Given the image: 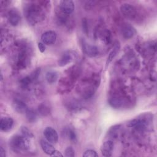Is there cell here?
Here are the masks:
<instances>
[{
	"label": "cell",
	"mask_w": 157,
	"mask_h": 157,
	"mask_svg": "<svg viewBox=\"0 0 157 157\" xmlns=\"http://www.w3.org/2000/svg\"><path fill=\"white\" fill-rule=\"evenodd\" d=\"M25 13L29 23L34 25L43 18L44 12L40 6L35 2L28 4L25 9Z\"/></svg>",
	"instance_id": "6da1fadb"
},
{
	"label": "cell",
	"mask_w": 157,
	"mask_h": 157,
	"mask_svg": "<svg viewBox=\"0 0 157 157\" xmlns=\"http://www.w3.org/2000/svg\"><path fill=\"white\" fill-rule=\"evenodd\" d=\"M11 148L16 151H26L30 148L29 138L24 136H15L10 141Z\"/></svg>",
	"instance_id": "7a4b0ae2"
},
{
	"label": "cell",
	"mask_w": 157,
	"mask_h": 157,
	"mask_svg": "<svg viewBox=\"0 0 157 157\" xmlns=\"http://www.w3.org/2000/svg\"><path fill=\"white\" fill-rule=\"evenodd\" d=\"M121 13L124 17L129 20H134L137 16V9L131 4H123L120 7Z\"/></svg>",
	"instance_id": "3957f363"
},
{
	"label": "cell",
	"mask_w": 157,
	"mask_h": 157,
	"mask_svg": "<svg viewBox=\"0 0 157 157\" xmlns=\"http://www.w3.org/2000/svg\"><path fill=\"white\" fill-rule=\"evenodd\" d=\"M74 3L72 1H61L59 2L60 12L65 15H70L74 10Z\"/></svg>",
	"instance_id": "277c9868"
},
{
	"label": "cell",
	"mask_w": 157,
	"mask_h": 157,
	"mask_svg": "<svg viewBox=\"0 0 157 157\" xmlns=\"http://www.w3.org/2000/svg\"><path fill=\"white\" fill-rule=\"evenodd\" d=\"M44 135L46 140L51 144H56L58 140V133L52 127H47L44 131Z\"/></svg>",
	"instance_id": "5b68a950"
},
{
	"label": "cell",
	"mask_w": 157,
	"mask_h": 157,
	"mask_svg": "<svg viewBox=\"0 0 157 157\" xmlns=\"http://www.w3.org/2000/svg\"><path fill=\"white\" fill-rule=\"evenodd\" d=\"M114 144L111 140H107L104 142L100 148L101 154L103 156L110 157L112 155V151L113 150Z\"/></svg>",
	"instance_id": "8992f818"
},
{
	"label": "cell",
	"mask_w": 157,
	"mask_h": 157,
	"mask_svg": "<svg viewBox=\"0 0 157 157\" xmlns=\"http://www.w3.org/2000/svg\"><path fill=\"white\" fill-rule=\"evenodd\" d=\"M82 48L83 52L90 57H94L98 55L99 51L96 46L86 43L85 41L82 42Z\"/></svg>",
	"instance_id": "52a82bcc"
},
{
	"label": "cell",
	"mask_w": 157,
	"mask_h": 157,
	"mask_svg": "<svg viewBox=\"0 0 157 157\" xmlns=\"http://www.w3.org/2000/svg\"><path fill=\"white\" fill-rule=\"evenodd\" d=\"M74 53L71 51L64 52L58 61V64L59 66L63 67L71 63L74 59Z\"/></svg>",
	"instance_id": "ba28073f"
},
{
	"label": "cell",
	"mask_w": 157,
	"mask_h": 157,
	"mask_svg": "<svg viewBox=\"0 0 157 157\" xmlns=\"http://www.w3.org/2000/svg\"><path fill=\"white\" fill-rule=\"evenodd\" d=\"M41 40L44 44H53L56 40V33L53 31H47L42 34Z\"/></svg>",
	"instance_id": "9c48e42d"
},
{
	"label": "cell",
	"mask_w": 157,
	"mask_h": 157,
	"mask_svg": "<svg viewBox=\"0 0 157 157\" xmlns=\"http://www.w3.org/2000/svg\"><path fill=\"white\" fill-rule=\"evenodd\" d=\"M8 20L11 25L17 26L20 21V15L18 11L15 9L10 10L8 12Z\"/></svg>",
	"instance_id": "30bf717a"
},
{
	"label": "cell",
	"mask_w": 157,
	"mask_h": 157,
	"mask_svg": "<svg viewBox=\"0 0 157 157\" xmlns=\"http://www.w3.org/2000/svg\"><path fill=\"white\" fill-rule=\"evenodd\" d=\"M13 120L10 117H4L0 121V129L2 131L8 132L13 127Z\"/></svg>",
	"instance_id": "8fae6325"
},
{
	"label": "cell",
	"mask_w": 157,
	"mask_h": 157,
	"mask_svg": "<svg viewBox=\"0 0 157 157\" xmlns=\"http://www.w3.org/2000/svg\"><path fill=\"white\" fill-rule=\"evenodd\" d=\"M121 34L123 37L126 39H129L132 38L135 33V30L133 27L129 24H124L121 28Z\"/></svg>",
	"instance_id": "7c38bea8"
},
{
	"label": "cell",
	"mask_w": 157,
	"mask_h": 157,
	"mask_svg": "<svg viewBox=\"0 0 157 157\" xmlns=\"http://www.w3.org/2000/svg\"><path fill=\"white\" fill-rule=\"evenodd\" d=\"M12 106L13 109L19 113H24L27 111L28 107L26 104L19 99H15L12 102Z\"/></svg>",
	"instance_id": "4fadbf2b"
},
{
	"label": "cell",
	"mask_w": 157,
	"mask_h": 157,
	"mask_svg": "<svg viewBox=\"0 0 157 157\" xmlns=\"http://www.w3.org/2000/svg\"><path fill=\"white\" fill-rule=\"evenodd\" d=\"M40 145L41 146L42 150L47 155L51 156L53 154V153L55 151V149L53 147V146L51 144L50 142H49L47 140L41 139L40 141Z\"/></svg>",
	"instance_id": "5bb4252c"
},
{
	"label": "cell",
	"mask_w": 157,
	"mask_h": 157,
	"mask_svg": "<svg viewBox=\"0 0 157 157\" xmlns=\"http://www.w3.org/2000/svg\"><path fill=\"white\" fill-rule=\"evenodd\" d=\"M120 49V44L118 41H116L115 43L114 44L112 50L109 53V55L107 57V59L106 61V66H108L112 62V61L115 58V57L117 56V55L119 52Z\"/></svg>",
	"instance_id": "9a60e30c"
},
{
	"label": "cell",
	"mask_w": 157,
	"mask_h": 157,
	"mask_svg": "<svg viewBox=\"0 0 157 157\" xmlns=\"http://www.w3.org/2000/svg\"><path fill=\"white\" fill-rule=\"evenodd\" d=\"M124 104V101L123 98L120 97H113L110 99L109 104L113 108L118 109L123 106Z\"/></svg>",
	"instance_id": "2e32d148"
},
{
	"label": "cell",
	"mask_w": 157,
	"mask_h": 157,
	"mask_svg": "<svg viewBox=\"0 0 157 157\" xmlns=\"http://www.w3.org/2000/svg\"><path fill=\"white\" fill-rule=\"evenodd\" d=\"M58 77V73L55 71H49L45 75L46 80L50 84L55 83L57 80Z\"/></svg>",
	"instance_id": "e0dca14e"
},
{
	"label": "cell",
	"mask_w": 157,
	"mask_h": 157,
	"mask_svg": "<svg viewBox=\"0 0 157 157\" xmlns=\"http://www.w3.org/2000/svg\"><path fill=\"white\" fill-rule=\"evenodd\" d=\"M38 112L42 116H47L50 113V108L45 103H42L38 106Z\"/></svg>",
	"instance_id": "ac0fdd59"
},
{
	"label": "cell",
	"mask_w": 157,
	"mask_h": 157,
	"mask_svg": "<svg viewBox=\"0 0 157 157\" xmlns=\"http://www.w3.org/2000/svg\"><path fill=\"white\" fill-rule=\"evenodd\" d=\"M25 114H26V119L28 120V121L29 122L34 123L36 121V120H37V114L34 110L28 109L27 111L26 112Z\"/></svg>",
	"instance_id": "d6986e66"
},
{
	"label": "cell",
	"mask_w": 157,
	"mask_h": 157,
	"mask_svg": "<svg viewBox=\"0 0 157 157\" xmlns=\"http://www.w3.org/2000/svg\"><path fill=\"white\" fill-rule=\"evenodd\" d=\"M98 156V155L96 151L95 150H91V149L86 150L83 154V157H96Z\"/></svg>",
	"instance_id": "ffe728a7"
},
{
	"label": "cell",
	"mask_w": 157,
	"mask_h": 157,
	"mask_svg": "<svg viewBox=\"0 0 157 157\" xmlns=\"http://www.w3.org/2000/svg\"><path fill=\"white\" fill-rule=\"evenodd\" d=\"M21 131L22 132V135L28 138H31L33 137V134H32V132L25 126L21 128Z\"/></svg>",
	"instance_id": "44dd1931"
},
{
	"label": "cell",
	"mask_w": 157,
	"mask_h": 157,
	"mask_svg": "<svg viewBox=\"0 0 157 157\" xmlns=\"http://www.w3.org/2000/svg\"><path fill=\"white\" fill-rule=\"evenodd\" d=\"M64 155L67 157H74L75 156V151L72 147H67L64 151Z\"/></svg>",
	"instance_id": "7402d4cb"
},
{
	"label": "cell",
	"mask_w": 157,
	"mask_h": 157,
	"mask_svg": "<svg viewBox=\"0 0 157 157\" xmlns=\"http://www.w3.org/2000/svg\"><path fill=\"white\" fill-rule=\"evenodd\" d=\"M66 134H67V137H69V139L70 140H75L76 136H75V132L72 130H71V129L67 130L66 131Z\"/></svg>",
	"instance_id": "603a6c76"
},
{
	"label": "cell",
	"mask_w": 157,
	"mask_h": 157,
	"mask_svg": "<svg viewBox=\"0 0 157 157\" xmlns=\"http://www.w3.org/2000/svg\"><path fill=\"white\" fill-rule=\"evenodd\" d=\"M37 47H38V48L39 50V51L41 52V53H44L45 50V46L44 45V44L43 42H39L37 44Z\"/></svg>",
	"instance_id": "cb8c5ba5"
},
{
	"label": "cell",
	"mask_w": 157,
	"mask_h": 157,
	"mask_svg": "<svg viewBox=\"0 0 157 157\" xmlns=\"http://www.w3.org/2000/svg\"><path fill=\"white\" fill-rule=\"evenodd\" d=\"M82 26H83V29H84V31L85 33H87L88 32V28H87V21L85 19H83L82 20Z\"/></svg>",
	"instance_id": "d4e9b609"
},
{
	"label": "cell",
	"mask_w": 157,
	"mask_h": 157,
	"mask_svg": "<svg viewBox=\"0 0 157 157\" xmlns=\"http://www.w3.org/2000/svg\"><path fill=\"white\" fill-rule=\"evenodd\" d=\"M0 156L1 157H6V151L2 147H0Z\"/></svg>",
	"instance_id": "484cf974"
},
{
	"label": "cell",
	"mask_w": 157,
	"mask_h": 157,
	"mask_svg": "<svg viewBox=\"0 0 157 157\" xmlns=\"http://www.w3.org/2000/svg\"><path fill=\"white\" fill-rule=\"evenodd\" d=\"M52 156H63V155L58 151L56 150L53 153V154L51 155Z\"/></svg>",
	"instance_id": "4316f807"
}]
</instances>
